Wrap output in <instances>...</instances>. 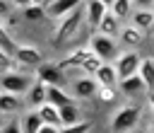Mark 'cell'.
Returning a JSON list of instances; mask_svg holds the SVG:
<instances>
[{"instance_id":"6da1fadb","label":"cell","mask_w":154,"mask_h":133,"mask_svg":"<svg viewBox=\"0 0 154 133\" xmlns=\"http://www.w3.org/2000/svg\"><path fill=\"white\" fill-rule=\"evenodd\" d=\"M87 27V15H84V2L75 10V12H70L67 17H63V19H58V22H53V31H51V46L53 48H63V46H67V44H72L79 34H82V29Z\"/></svg>"},{"instance_id":"f546056e","label":"cell","mask_w":154,"mask_h":133,"mask_svg":"<svg viewBox=\"0 0 154 133\" xmlns=\"http://www.w3.org/2000/svg\"><path fill=\"white\" fill-rule=\"evenodd\" d=\"M147 133H154V123H152V126H149V131H147Z\"/></svg>"},{"instance_id":"cb8c5ba5","label":"cell","mask_w":154,"mask_h":133,"mask_svg":"<svg viewBox=\"0 0 154 133\" xmlns=\"http://www.w3.org/2000/svg\"><path fill=\"white\" fill-rule=\"evenodd\" d=\"M60 118H63V128H65V126H75V123H79V121H84V118H82V111H79V106H77V104L63 106V109H60Z\"/></svg>"},{"instance_id":"484cf974","label":"cell","mask_w":154,"mask_h":133,"mask_svg":"<svg viewBox=\"0 0 154 133\" xmlns=\"http://www.w3.org/2000/svg\"><path fill=\"white\" fill-rule=\"evenodd\" d=\"M116 97H118V89L116 87H99V92H96V99L103 102V104L116 102Z\"/></svg>"},{"instance_id":"7a4b0ae2","label":"cell","mask_w":154,"mask_h":133,"mask_svg":"<svg viewBox=\"0 0 154 133\" xmlns=\"http://www.w3.org/2000/svg\"><path fill=\"white\" fill-rule=\"evenodd\" d=\"M140 121H142V106L140 104H123L111 114L108 128H111V133H130L140 126Z\"/></svg>"},{"instance_id":"8fae6325","label":"cell","mask_w":154,"mask_h":133,"mask_svg":"<svg viewBox=\"0 0 154 133\" xmlns=\"http://www.w3.org/2000/svg\"><path fill=\"white\" fill-rule=\"evenodd\" d=\"M99 87H101V85L96 82V77L82 75V77L72 80V97H75V99H91V97H96Z\"/></svg>"},{"instance_id":"ffe728a7","label":"cell","mask_w":154,"mask_h":133,"mask_svg":"<svg viewBox=\"0 0 154 133\" xmlns=\"http://www.w3.org/2000/svg\"><path fill=\"white\" fill-rule=\"evenodd\" d=\"M22 128H24V133H38L43 128V121L36 109H26L22 114Z\"/></svg>"},{"instance_id":"9a60e30c","label":"cell","mask_w":154,"mask_h":133,"mask_svg":"<svg viewBox=\"0 0 154 133\" xmlns=\"http://www.w3.org/2000/svg\"><path fill=\"white\" fill-rule=\"evenodd\" d=\"M24 99H26V106H29V109H38L41 104H46V102H48V85H46V82H41V80H36V82H34V87L26 92V97H24Z\"/></svg>"},{"instance_id":"3957f363","label":"cell","mask_w":154,"mask_h":133,"mask_svg":"<svg viewBox=\"0 0 154 133\" xmlns=\"http://www.w3.org/2000/svg\"><path fill=\"white\" fill-rule=\"evenodd\" d=\"M87 44H89L91 53H94V56H99L103 63H116V60H118V56L123 53V51H120V41H118V39L103 36V34H99V31L89 34Z\"/></svg>"},{"instance_id":"d6986e66","label":"cell","mask_w":154,"mask_h":133,"mask_svg":"<svg viewBox=\"0 0 154 133\" xmlns=\"http://www.w3.org/2000/svg\"><path fill=\"white\" fill-rule=\"evenodd\" d=\"M38 116H41V121L43 123H48V126H58V128H63V118H60V109L58 106H53V104H41L38 109Z\"/></svg>"},{"instance_id":"f1b7e54d","label":"cell","mask_w":154,"mask_h":133,"mask_svg":"<svg viewBox=\"0 0 154 133\" xmlns=\"http://www.w3.org/2000/svg\"><path fill=\"white\" fill-rule=\"evenodd\" d=\"M147 106H149V111H152V116H154V92H149V97H147Z\"/></svg>"},{"instance_id":"d4e9b609","label":"cell","mask_w":154,"mask_h":133,"mask_svg":"<svg viewBox=\"0 0 154 133\" xmlns=\"http://www.w3.org/2000/svg\"><path fill=\"white\" fill-rule=\"evenodd\" d=\"M0 133H24V128H22V116L2 118V131H0Z\"/></svg>"},{"instance_id":"30bf717a","label":"cell","mask_w":154,"mask_h":133,"mask_svg":"<svg viewBox=\"0 0 154 133\" xmlns=\"http://www.w3.org/2000/svg\"><path fill=\"white\" fill-rule=\"evenodd\" d=\"M36 80L46 82L48 87H63L65 85V73L58 68V63H43L38 70H36Z\"/></svg>"},{"instance_id":"8992f818","label":"cell","mask_w":154,"mask_h":133,"mask_svg":"<svg viewBox=\"0 0 154 133\" xmlns=\"http://www.w3.org/2000/svg\"><path fill=\"white\" fill-rule=\"evenodd\" d=\"M14 58H17V63H19L22 68H31L34 73L46 63L43 51H41V48H36V46H31V44H19V48H17Z\"/></svg>"},{"instance_id":"44dd1931","label":"cell","mask_w":154,"mask_h":133,"mask_svg":"<svg viewBox=\"0 0 154 133\" xmlns=\"http://www.w3.org/2000/svg\"><path fill=\"white\" fill-rule=\"evenodd\" d=\"M108 12H111V15H116V17L123 22V19L132 17L135 7H132V2H130V0H108Z\"/></svg>"},{"instance_id":"52a82bcc","label":"cell","mask_w":154,"mask_h":133,"mask_svg":"<svg viewBox=\"0 0 154 133\" xmlns=\"http://www.w3.org/2000/svg\"><path fill=\"white\" fill-rule=\"evenodd\" d=\"M84 15H87V29H99L103 17L108 15V0H87L84 2Z\"/></svg>"},{"instance_id":"2e32d148","label":"cell","mask_w":154,"mask_h":133,"mask_svg":"<svg viewBox=\"0 0 154 133\" xmlns=\"http://www.w3.org/2000/svg\"><path fill=\"white\" fill-rule=\"evenodd\" d=\"M17 7L22 10V15H24L26 22H41V19L46 17V2H34V0H29V2H17Z\"/></svg>"},{"instance_id":"5bb4252c","label":"cell","mask_w":154,"mask_h":133,"mask_svg":"<svg viewBox=\"0 0 154 133\" xmlns=\"http://www.w3.org/2000/svg\"><path fill=\"white\" fill-rule=\"evenodd\" d=\"M144 39H147V34H142V31H140L137 27H132V24H125L123 31H120V36H118L120 46H130V51H135L137 46H142Z\"/></svg>"},{"instance_id":"7402d4cb","label":"cell","mask_w":154,"mask_h":133,"mask_svg":"<svg viewBox=\"0 0 154 133\" xmlns=\"http://www.w3.org/2000/svg\"><path fill=\"white\" fill-rule=\"evenodd\" d=\"M140 77L144 80V85L149 87V92H154V56H144V58H142Z\"/></svg>"},{"instance_id":"ac0fdd59","label":"cell","mask_w":154,"mask_h":133,"mask_svg":"<svg viewBox=\"0 0 154 133\" xmlns=\"http://www.w3.org/2000/svg\"><path fill=\"white\" fill-rule=\"evenodd\" d=\"M48 104L63 109V106H70L75 104V97L65 89V87H48Z\"/></svg>"},{"instance_id":"4fadbf2b","label":"cell","mask_w":154,"mask_h":133,"mask_svg":"<svg viewBox=\"0 0 154 133\" xmlns=\"http://www.w3.org/2000/svg\"><path fill=\"white\" fill-rule=\"evenodd\" d=\"M130 24L137 27L142 34H154V10H144V7H135Z\"/></svg>"},{"instance_id":"277c9868","label":"cell","mask_w":154,"mask_h":133,"mask_svg":"<svg viewBox=\"0 0 154 133\" xmlns=\"http://www.w3.org/2000/svg\"><path fill=\"white\" fill-rule=\"evenodd\" d=\"M36 82V73H26V70H14L7 75H0V89L10 92V94H19L26 97V92L34 87Z\"/></svg>"},{"instance_id":"7c38bea8","label":"cell","mask_w":154,"mask_h":133,"mask_svg":"<svg viewBox=\"0 0 154 133\" xmlns=\"http://www.w3.org/2000/svg\"><path fill=\"white\" fill-rule=\"evenodd\" d=\"M79 5H82L79 0H48L46 2V15L53 17V22H58V19L67 17L70 12H75Z\"/></svg>"},{"instance_id":"5b68a950","label":"cell","mask_w":154,"mask_h":133,"mask_svg":"<svg viewBox=\"0 0 154 133\" xmlns=\"http://www.w3.org/2000/svg\"><path fill=\"white\" fill-rule=\"evenodd\" d=\"M142 58H144V56H140L137 51H123V53L118 56V60H116L113 65H116V70H118V77H120V82H123V80H128V77H135V75H140Z\"/></svg>"},{"instance_id":"4316f807","label":"cell","mask_w":154,"mask_h":133,"mask_svg":"<svg viewBox=\"0 0 154 133\" xmlns=\"http://www.w3.org/2000/svg\"><path fill=\"white\" fill-rule=\"evenodd\" d=\"M91 128H94L91 121H79V123H75V126L60 128V133H91Z\"/></svg>"},{"instance_id":"e0dca14e","label":"cell","mask_w":154,"mask_h":133,"mask_svg":"<svg viewBox=\"0 0 154 133\" xmlns=\"http://www.w3.org/2000/svg\"><path fill=\"white\" fill-rule=\"evenodd\" d=\"M94 77H96V82H99L101 87H116V89H118V85H120L118 70H116V65H113V63H103V65H101V70H99Z\"/></svg>"},{"instance_id":"603a6c76","label":"cell","mask_w":154,"mask_h":133,"mask_svg":"<svg viewBox=\"0 0 154 133\" xmlns=\"http://www.w3.org/2000/svg\"><path fill=\"white\" fill-rule=\"evenodd\" d=\"M17 48H19V44H17V41L10 36L7 27H5V24H0V53L14 56V53H17Z\"/></svg>"},{"instance_id":"83f0119b","label":"cell","mask_w":154,"mask_h":133,"mask_svg":"<svg viewBox=\"0 0 154 133\" xmlns=\"http://www.w3.org/2000/svg\"><path fill=\"white\" fill-rule=\"evenodd\" d=\"M38 133H60V128H58V126H48V123H43V128H41Z\"/></svg>"},{"instance_id":"9c48e42d","label":"cell","mask_w":154,"mask_h":133,"mask_svg":"<svg viewBox=\"0 0 154 133\" xmlns=\"http://www.w3.org/2000/svg\"><path fill=\"white\" fill-rule=\"evenodd\" d=\"M118 92H120L125 99H130V102H135V99H140V97H149V87L144 85V80H142L140 75L123 80V82L118 85Z\"/></svg>"},{"instance_id":"ba28073f","label":"cell","mask_w":154,"mask_h":133,"mask_svg":"<svg viewBox=\"0 0 154 133\" xmlns=\"http://www.w3.org/2000/svg\"><path fill=\"white\" fill-rule=\"evenodd\" d=\"M26 99L19 97V94H10V92H0V114L2 118H10V116H22L26 111Z\"/></svg>"}]
</instances>
